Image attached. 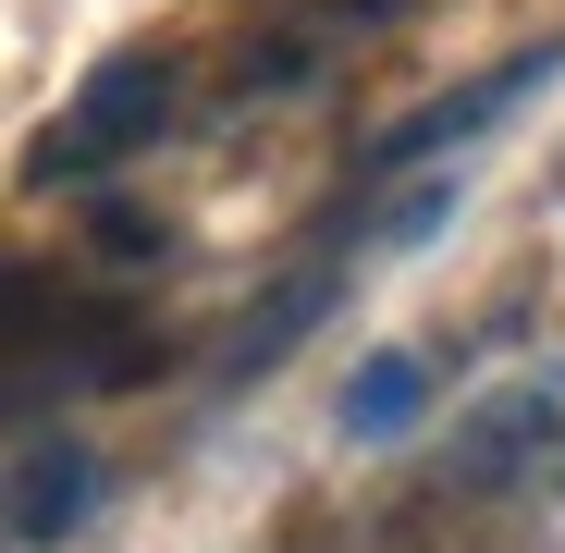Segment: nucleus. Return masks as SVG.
Masks as SVG:
<instances>
[{"instance_id":"obj_1","label":"nucleus","mask_w":565,"mask_h":553,"mask_svg":"<svg viewBox=\"0 0 565 553\" xmlns=\"http://www.w3.org/2000/svg\"><path fill=\"white\" fill-rule=\"evenodd\" d=\"M160 124H172V50H111L74 86V111L38 136V172H99L124 148H160Z\"/></svg>"},{"instance_id":"obj_2","label":"nucleus","mask_w":565,"mask_h":553,"mask_svg":"<svg viewBox=\"0 0 565 553\" xmlns=\"http://www.w3.org/2000/svg\"><path fill=\"white\" fill-rule=\"evenodd\" d=\"M86 504H99V443L25 430V455H13V541H25V553H62V541L86 529Z\"/></svg>"},{"instance_id":"obj_3","label":"nucleus","mask_w":565,"mask_h":553,"mask_svg":"<svg viewBox=\"0 0 565 553\" xmlns=\"http://www.w3.org/2000/svg\"><path fill=\"white\" fill-rule=\"evenodd\" d=\"M565 74V50L541 38V50H516L504 74H480V86H455V99H430L418 124H394L382 136V172H406V160H443V148H467V136H480V124H504L516 99H529V86H553Z\"/></svg>"},{"instance_id":"obj_4","label":"nucleus","mask_w":565,"mask_h":553,"mask_svg":"<svg viewBox=\"0 0 565 553\" xmlns=\"http://www.w3.org/2000/svg\"><path fill=\"white\" fill-rule=\"evenodd\" d=\"M553 418H565V406H553V382H541V394H504V406H480V418L455 430V480H467V492L516 480V468H529V443H541Z\"/></svg>"},{"instance_id":"obj_5","label":"nucleus","mask_w":565,"mask_h":553,"mask_svg":"<svg viewBox=\"0 0 565 553\" xmlns=\"http://www.w3.org/2000/svg\"><path fill=\"white\" fill-rule=\"evenodd\" d=\"M418 406H430V357H406V344H394V357H369L356 382H344V430H356V443H394Z\"/></svg>"},{"instance_id":"obj_6","label":"nucleus","mask_w":565,"mask_h":553,"mask_svg":"<svg viewBox=\"0 0 565 553\" xmlns=\"http://www.w3.org/2000/svg\"><path fill=\"white\" fill-rule=\"evenodd\" d=\"M320 308H332V284H320V270H308V284H282V296H270V308L234 332V369H270V357H282V332H308Z\"/></svg>"}]
</instances>
